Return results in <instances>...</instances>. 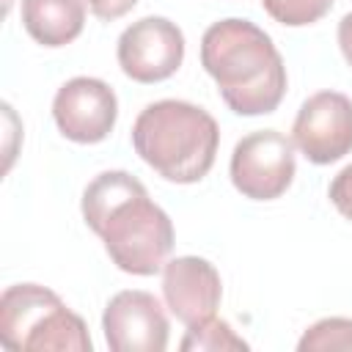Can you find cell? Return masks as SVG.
<instances>
[{"mask_svg":"<svg viewBox=\"0 0 352 352\" xmlns=\"http://www.w3.org/2000/svg\"><path fill=\"white\" fill-rule=\"evenodd\" d=\"M82 217L110 261L129 275H154L173 250V223L126 170L99 173L82 192Z\"/></svg>","mask_w":352,"mask_h":352,"instance_id":"1","label":"cell"},{"mask_svg":"<svg viewBox=\"0 0 352 352\" xmlns=\"http://www.w3.org/2000/svg\"><path fill=\"white\" fill-rule=\"evenodd\" d=\"M201 63L239 116L272 113L286 94V66L272 38L248 19H220L201 38Z\"/></svg>","mask_w":352,"mask_h":352,"instance_id":"2","label":"cell"},{"mask_svg":"<svg viewBox=\"0 0 352 352\" xmlns=\"http://www.w3.org/2000/svg\"><path fill=\"white\" fill-rule=\"evenodd\" d=\"M132 146L162 179L176 184L201 182L217 157V121L198 104L162 99L140 110L132 126Z\"/></svg>","mask_w":352,"mask_h":352,"instance_id":"3","label":"cell"},{"mask_svg":"<svg viewBox=\"0 0 352 352\" xmlns=\"http://www.w3.org/2000/svg\"><path fill=\"white\" fill-rule=\"evenodd\" d=\"M0 344L8 352H91L85 322L38 283H16L3 292Z\"/></svg>","mask_w":352,"mask_h":352,"instance_id":"4","label":"cell"},{"mask_svg":"<svg viewBox=\"0 0 352 352\" xmlns=\"http://www.w3.org/2000/svg\"><path fill=\"white\" fill-rule=\"evenodd\" d=\"M294 143L278 129L245 135L231 154V182L253 201L280 198L294 179Z\"/></svg>","mask_w":352,"mask_h":352,"instance_id":"5","label":"cell"},{"mask_svg":"<svg viewBox=\"0 0 352 352\" xmlns=\"http://www.w3.org/2000/svg\"><path fill=\"white\" fill-rule=\"evenodd\" d=\"M294 146L314 165H330L352 151V99L338 91H319L302 102L294 126Z\"/></svg>","mask_w":352,"mask_h":352,"instance_id":"6","label":"cell"},{"mask_svg":"<svg viewBox=\"0 0 352 352\" xmlns=\"http://www.w3.org/2000/svg\"><path fill=\"white\" fill-rule=\"evenodd\" d=\"M184 60V36L165 16H143L118 38V66L135 82H160Z\"/></svg>","mask_w":352,"mask_h":352,"instance_id":"7","label":"cell"},{"mask_svg":"<svg viewBox=\"0 0 352 352\" xmlns=\"http://www.w3.org/2000/svg\"><path fill=\"white\" fill-rule=\"evenodd\" d=\"M102 330L113 352H162L168 346V316L160 300L140 289L110 297Z\"/></svg>","mask_w":352,"mask_h":352,"instance_id":"8","label":"cell"},{"mask_svg":"<svg viewBox=\"0 0 352 352\" xmlns=\"http://www.w3.org/2000/svg\"><path fill=\"white\" fill-rule=\"evenodd\" d=\"M118 116L116 94L96 77H74L63 82L52 102V118L63 138L74 143L104 140Z\"/></svg>","mask_w":352,"mask_h":352,"instance_id":"9","label":"cell"},{"mask_svg":"<svg viewBox=\"0 0 352 352\" xmlns=\"http://www.w3.org/2000/svg\"><path fill=\"white\" fill-rule=\"evenodd\" d=\"M162 294L170 314L184 324H201L214 316L223 283L214 264L198 256H179L162 267Z\"/></svg>","mask_w":352,"mask_h":352,"instance_id":"10","label":"cell"},{"mask_svg":"<svg viewBox=\"0 0 352 352\" xmlns=\"http://www.w3.org/2000/svg\"><path fill=\"white\" fill-rule=\"evenodd\" d=\"M22 25L44 47L72 44L85 25L82 0H22Z\"/></svg>","mask_w":352,"mask_h":352,"instance_id":"11","label":"cell"},{"mask_svg":"<svg viewBox=\"0 0 352 352\" xmlns=\"http://www.w3.org/2000/svg\"><path fill=\"white\" fill-rule=\"evenodd\" d=\"M182 352H245L248 341H242L228 322L212 316L201 324L187 327V336L182 338Z\"/></svg>","mask_w":352,"mask_h":352,"instance_id":"12","label":"cell"},{"mask_svg":"<svg viewBox=\"0 0 352 352\" xmlns=\"http://www.w3.org/2000/svg\"><path fill=\"white\" fill-rule=\"evenodd\" d=\"M300 352H352V319L344 316H330L316 324H311L300 344Z\"/></svg>","mask_w":352,"mask_h":352,"instance_id":"13","label":"cell"},{"mask_svg":"<svg viewBox=\"0 0 352 352\" xmlns=\"http://www.w3.org/2000/svg\"><path fill=\"white\" fill-rule=\"evenodd\" d=\"M261 6L275 22L289 28H302L319 22L330 11L333 0H261Z\"/></svg>","mask_w":352,"mask_h":352,"instance_id":"14","label":"cell"},{"mask_svg":"<svg viewBox=\"0 0 352 352\" xmlns=\"http://www.w3.org/2000/svg\"><path fill=\"white\" fill-rule=\"evenodd\" d=\"M330 201L346 220H352V165L338 170L330 182Z\"/></svg>","mask_w":352,"mask_h":352,"instance_id":"15","label":"cell"},{"mask_svg":"<svg viewBox=\"0 0 352 352\" xmlns=\"http://www.w3.org/2000/svg\"><path fill=\"white\" fill-rule=\"evenodd\" d=\"M135 3L138 0H88V8H91L94 16H99L104 22H113L124 14H129L135 8Z\"/></svg>","mask_w":352,"mask_h":352,"instance_id":"16","label":"cell"},{"mask_svg":"<svg viewBox=\"0 0 352 352\" xmlns=\"http://www.w3.org/2000/svg\"><path fill=\"white\" fill-rule=\"evenodd\" d=\"M338 47H341L346 63L352 66V14H346V16L338 22Z\"/></svg>","mask_w":352,"mask_h":352,"instance_id":"17","label":"cell"}]
</instances>
